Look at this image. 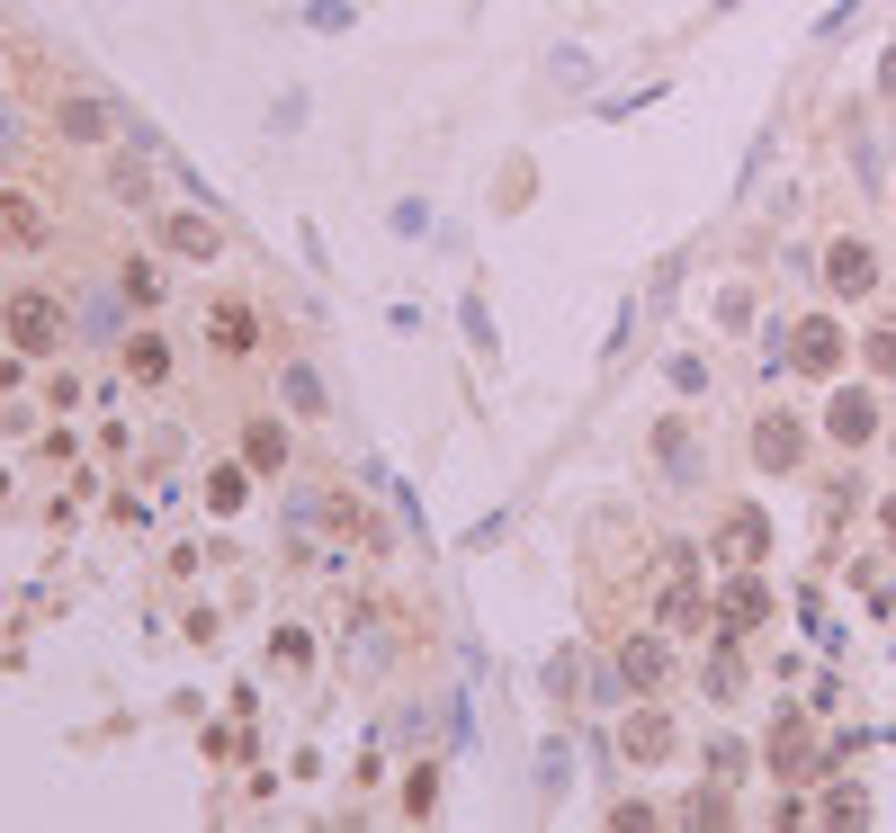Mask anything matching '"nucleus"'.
I'll use <instances>...</instances> for the list:
<instances>
[{
    "label": "nucleus",
    "instance_id": "obj_1",
    "mask_svg": "<svg viewBox=\"0 0 896 833\" xmlns=\"http://www.w3.org/2000/svg\"><path fill=\"white\" fill-rule=\"evenodd\" d=\"M10 332H19V350H45V340H54V305L45 296H19L10 305Z\"/></svg>",
    "mask_w": 896,
    "mask_h": 833
},
{
    "label": "nucleus",
    "instance_id": "obj_2",
    "mask_svg": "<svg viewBox=\"0 0 896 833\" xmlns=\"http://www.w3.org/2000/svg\"><path fill=\"white\" fill-rule=\"evenodd\" d=\"M171 251H197V260H206V251H216V234H206V225H171Z\"/></svg>",
    "mask_w": 896,
    "mask_h": 833
}]
</instances>
